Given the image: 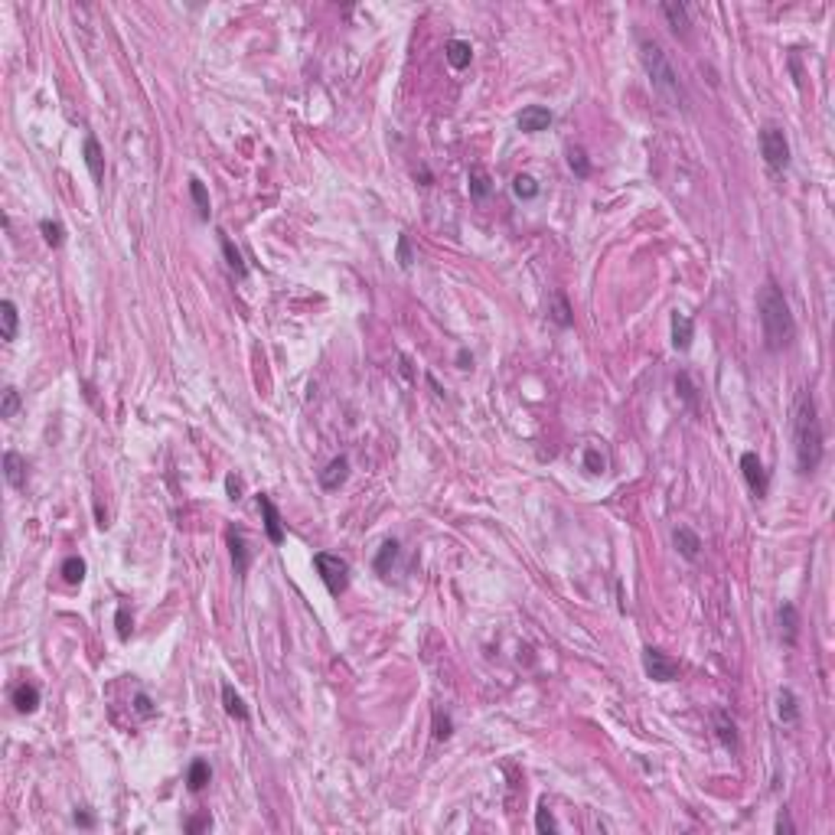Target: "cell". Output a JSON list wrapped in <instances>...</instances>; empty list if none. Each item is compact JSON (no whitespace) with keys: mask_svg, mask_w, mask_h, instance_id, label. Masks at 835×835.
Masks as SVG:
<instances>
[{"mask_svg":"<svg viewBox=\"0 0 835 835\" xmlns=\"http://www.w3.org/2000/svg\"><path fill=\"white\" fill-rule=\"evenodd\" d=\"M793 441H797V467L799 473H816L822 460V425L819 411H816V398L809 388L797 395V408H793Z\"/></svg>","mask_w":835,"mask_h":835,"instance_id":"cell-1","label":"cell"},{"mask_svg":"<svg viewBox=\"0 0 835 835\" xmlns=\"http://www.w3.org/2000/svg\"><path fill=\"white\" fill-rule=\"evenodd\" d=\"M757 313L760 326H764V340L770 353H780L789 343L797 340V320L789 313V304L783 297V291L777 287V281H767L757 294Z\"/></svg>","mask_w":835,"mask_h":835,"instance_id":"cell-2","label":"cell"},{"mask_svg":"<svg viewBox=\"0 0 835 835\" xmlns=\"http://www.w3.org/2000/svg\"><path fill=\"white\" fill-rule=\"evenodd\" d=\"M640 59H643L646 76H650V85L656 88V92L663 95L673 108H685V88H682L679 72L673 69V62H669V56L663 53V46L653 43V39H643L640 43Z\"/></svg>","mask_w":835,"mask_h":835,"instance_id":"cell-3","label":"cell"},{"mask_svg":"<svg viewBox=\"0 0 835 835\" xmlns=\"http://www.w3.org/2000/svg\"><path fill=\"white\" fill-rule=\"evenodd\" d=\"M760 154H764L767 167L770 170H787L789 167V140L787 131L777 128V124H767L760 131Z\"/></svg>","mask_w":835,"mask_h":835,"instance_id":"cell-4","label":"cell"},{"mask_svg":"<svg viewBox=\"0 0 835 835\" xmlns=\"http://www.w3.org/2000/svg\"><path fill=\"white\" fill-rule=\"evenodd\" d=\"M313 565H317L320 578H323L326 591H330L333 597H340L343 591H346V584H349V565L343 561L340 555H330V551H317V555H313Z\"/></svg>","mask_w":835,"mask_h":835,"instance_id":"cell-5","label":"cell"},{"mask_svg":"<svg viewBox=\"0 0 835 835\" xmlns=\"http://www.w3.org/2000/svg\"><path fill=\"white\" fill-rule=\"evenodd\" d=\"M643 669L653 682H673L679 675V663L669 653H663L659 646H646L643 650Z\"/></svg>","mask_w":835,"mask_h":835,"instance_id":"cell-6","label":"cell"},{"mask_svg":"<svg viewBox=\"0 0 835 835\" xmlns=\"http://www.w3.org/2000/svg\"><path fill=\"white\" fill-rule=\"evenodd\" d=\"M741 470H744V479H747L750 493L757 496H767V470L764 464H760V457L754 454V450H747V454H741Z\"/></svg>","mask_w":835,"mask_h":835,"instance_id":"cell-7","label":"cell"},{"mask_svg":"<svg viewBox=\"0 0 835 835\" xmlns=\"http://www.w3.org/2000/svg\"><path fill=\"white\" fill-rule=\"evenodd\" d=\"M712 721H715V735H718V741L725 744V750L735 754L741 741H737V725H735V718H731V712H727V708H715Z\"/></svg>","mask_w":835,"mask_h":835,"instance_id":"cell-8","label":"cell"},{"mask_svg":"<svg viewBox=\"0 0 835 835\" xmlns=\"http://www.w3.org/2000/svg\"><path fill=\"white\" fill-rule=\"evenodd\" d=\"M258 509H261V516H264V532H268V539L274 541V545H281L284 541V526H281V512H278V506L271 503V496H258Z\"/></svg>","mask_w":835,"mask_h":835,"instance_id":"cell-9","label":"cell"},{"mask_svg":"<svg viewBox=\"0 0 835 835\" xmlns=\"http://www.w3.org/2000/svg\"><path fill=\"white\" fill-rule=\"evenodd\" d=\"M549 124H551V111L541 108V105H529V108H522V115H519V131H526V134L549 131Z\"/></svg>","mask_w":835,"mask_h":835,"instance_id":"cell-10","label":"cell"},{"mask_svg":"<svg viewBox=\"0 0 835 835\" xmlns=\"http://www.w3.org/2000/svg\"><path fill=\"white\" fill-rule=\"evenodd\" d=\"M349 477V460L346 457H333L326 470H320V487L323 489H340Z\"/></svg>","mask_w":835,"mask_h":835,"instance_id":"cell-11","label":"cell"},{"mask_svg":"<svg viewBox=\"0 0 835 835\" xmlns=\"http://www.w3.org/2000/svg\"><path fill=\"white\" fill-rule=\"evenodd\" d=\"M229 551H232L235 574H245V571H248V561H251V551H248L245 535L235 532V529H229Z\"/></svg>","mask_w":835,"mask_h":835,"instance_id":"cell-12","label":"cell"},{"mask_svg":"<svg viewBox=\"0 0 835 835\" xmlns=\"http://www.w3.org/2000/svg\"><path fill=\"white\" fill-rule=\"evenodd\" d=\"M14 705L20 715H33L39 708V688L33 685V682H20V685L14 688Z\"/></svg>","mask_w":835,"mask_h":835,"instance_id":"cell-13","label":"cell"},{"mask_svg":"<svg viewBox=\"0 0 835 835\" xmlns=\"http://www.w3.org/2000/svg\"><path fill=\"white\" fill-rule=\"evenodd\" d=\"M82 157H85V167L92 173L95 183L105 180V157H101V144L95 138H85V147H82Z\"/></svg>","mask_w":835,"mask_h":835,"instance_id":"cell-14","label":"cell"},{"mask_svg":"<svg viewBox=\"0 0 835 835\" xmlns=\"http://www.w3.org/2000/svg\"><path fill=\"white\" fill-rule=\"evenodd\" d=\"M673 541H675V549L682 551V558H688V561H695L698 558V551H702V539H698L695 532L688 526H679L673 532Z\"/></svg>","mask_w":835,"mask_h":835,"instance_id":"cell-15","label":"cell"},{"mask_svg":"<svg viewBox=\"0 0 835 835\" xmlns=\"http://www.w3.org/2000/svg\"><path fill=\"white\" fill-rule=\"evenodd\" d=\"M780 630H783V643L787 646H797L799 640V613L793 603H780Z\"/></svg>","mask_w":835,"mask_h":835,"instance_id":"cell-16","label":"cell"},{"mask_svg":"<svg viewBox=\"0 0 835 835\" xmlns=\"http://www.w3.org/2000/svg\"><path fill=\"white\" fill-rule=\"evenodd\" d=\"M4 477H7L10 487H24L26 483V460L16 450H7L4 454Z\"/></svg>","mask_w":835,"mask_h":835,"instance_id":"cell-17","label":"cell"},{"mask_svg":"<svg viewBox=\"0 0 835 835\" xmlns=\"http://www.w3.org/2000/svg\"><path fill=\"white\" fill-rule=\"evenodd\" d=\"M777 718H780L783 725H797L799 721V702L789 688H780V692H777Z\"/></svg>","mask_w":835,"mask_h":835,"instance_id":"cell-18","label":"cell"},{"mask_svg":"<svg viewBox=\"0 0 835 835\" xmlns=\"http://www.w3.org/2000/svg\"><path fill=\"white\" fill-rule=\"evenodd\" d=\"M692 336H695L692 320H688L685 313H673V346L679 349V353H685V349L692 346Z\"/></svg>","mask_w":835,"mask_h":835,"instance_id":"cell-19","label":"cell"},{"mask_svg":"<svg viewBox=\"0 0 835 835\" xmlns=\"http://www.w3.org/2000/svg\"><path fill=\"white\" fill-rule=\"evenodd\" d=\"M444 56H447V62L454 66V69H467L473 59V49L467 39H450L447 46H444Z\"/></svg>","mask_w":835,"mask_h":835,"instance_id":"cell-20","label":"cell"},{"mask_svg":"<svg viewBox=\"0 0 835 835\" xmlns=\"http://www.w3.org/2000/svg\"><path fill=\"white\" fill-rule=\"evenodd\" d=\"M219 245H222V255H225V261H229V268H232L239 278H248V264H245V258H242L239 248L232 245V239H229L225 232H219Z\"/></svg>","mask_w":835,"mask_h":835,"instance_id":"cell-21","label":"cell"},{"mask_svg":"<svg viewBox=\"0 0 835 835\" xmlns=\"http://www.w3.org/2000/svg\"><path fill=\"white\" fill-rule=\"evenodd\" d=\"M489 193H493V180H489V173L483 170V167H473L470 170V196L477 202H483Z\"/></svg>","mask_w":835,"mask_h":835,"instance_id":"cell-22","label":"cell"},{"mask_svg":"<svg viewBox=\"0 0 835 835\" xmlns=\"http://www.w3.org/2000/svg\"><path fill=\"white\" fill-rule=\"evenodd\" d=\"M209 777H212V770H209L206 760H193L190 764V774H186V787H190V793H202L209 783Z\"/></svg>","mask_w":835,"mask_h":835,"instance_id":"cell-23","label":"cell"},{"mask_svg":"<svg viewBox=\"0 0 835 835\" xmlns=\"http://www.w3.org/2000/svg\"><path fill=\"white\" fill-rule=\"evenodd\" d=\"M663 14H665V20L673 24V30H675V33H679V30L685 33V30H688V7H685V4L665 0V4H663Z\"/></svg>","mask_w":835,"mask_h":835,"instance_id":"cell-24","label":"cell"},{"mask_svg":"<svg viewBox=\"0 0 835 835\" xmlns=\"http://www.w3.org/2000/svg\"><path fill=\"white\" fill-rule=\"evenodd\" d=\"M0 323H4V330H0V336L4 340H16V323H20V317H16V307L14 301H4L0 304Z\"/></svg>","mask_w":835,"mask_h":835,"instance_id":"cell-25","label":"cell"},{"mask_svg":"<svg viewBox=\"0 0 835 835\" xmlns=\"http://www.w3.org/2000/svg\"><path fill=\"white\" fill-rule=\"evenodd\" d=\"M222 702H225V712L232 715V718H239V721H248V708H245V702H242V695L235 692L232 685H222Z\"/></svg>","mask_w":835,"mask_h":835,"instance_id":"cell-26","label":"cell"},{"mask_svg":"<svg viewBox=\"0 0 835 835\" xmlns=\"http://www.w3.org/2000/svg\"><path fill=\"white\" fill-rule=\"evenodd\" d=\"M512 196H516V199H535V196H539V180L529 177V173H519V177L512 180Z\"/></svg>","mask_w":835,"mask_h":835,"instance_id":"cell-27","label":"cell"},{"mask_svg":"<svg viewBox=\"0 0 835 835\" xmlns=\"http://www.w3.org/2000/svg\"><path fill=\"white\" fill-rule=\"evenodd\" d=\"M549 317H551V323H558V326H571V310H568V301H565V294H551V307H549Z\"/></svg>","mask_w":835,"mask_h":835,"instance_id":"cell-28","label":"cell"},{"mask_svg":"<svg viewBox=\"0 0 835 835\" xmlns=\"http://www.w3.org/2000/svg\"><path fill=\"white\" fill-rule=\"evenodd\" d=\"M62 578H66V584H82L85 581V561L78 555H69L62 561Z\"/></svg>","mask_w":835,"mask_h":835,"instance_id":"cell-29","label":"cell"},{"mask_svg":"<svg viewBox=\"0 0 835 835\" xmlns=\"http://www.w3.org/2000/svg\"><path fill=\"white\" fill-rule=\"evenodd\" d=\"M190 196H193L196 216L206 222V219H209V193H206V186H202L199 180H190Z\"/></svg>","mask_w":835,"mask_h":835,"instance_id":"cell-30","label":"cell"},{"mask_svg":"<svg viewBox=\"0 0 835 835\" xmlns=\"http://www.w3.org/2000/svg\"><path fill=\"white\" fill-rule=\"evenodd\" d=\"M39 232H43L46 245H53V248H59L62 242H66V229H62L59 222H53V219H43V222H39Z\"/></svg>","mask_w":835,"mask_h":835,"instance_id":"cell-31","label":"cell"},{"mask_svg":"<svg viewBox=\"0 0 835 835\" xmlns=\"http://www.w3.org/2000/svg\"><path fill=\"white\" fill-rule=\"evenodd\" d=\"M568 167H571L581 180L591 177V160H588V154H584L581 147H568Z\"/></svg>","mask_w":835,"mask_h":835,"instance_id":"cell-32","label":"cell"},{"mask_svg":"<svg viewBox=\"0 0 835 835\" xmlns=\"http://www.w3.org/2000/svg\"><path fill=\"white\" fill-rule=\"evenodd\" d=\"M395 558H398V541H385V545H382V551L375 555V571L388 574V568L395 565Z\"/></svg>","mask_w":835,"mask_h":835,"instance_id":"cell-33","label":"cell"},{"mask_svg":"<svg viewBox=\"0 0 835 835\" xmlns=\"http://www.w3.org/2000/svg\"><path fill=\"white\" fill-rule=\"evenodd\" d=\"M16 411H20V392L14 385H7L0 395V418H14Z\"/></svg>","mask_w":835,"mask_h":835,"instance_id":"cell-34","label":"cell"},{"mask_svg":"<svg viewBox=\"0 0 835 835\" xmlns=\"http://www.w3.org/2000/svg\"><path fill=\"white\" fill-rule=\"evenodd\" d=\"M395 258H398V268H405V271H408L411 264H415V248H411L408 232L398 235V251H395Z\"/></svg>","mask_w":835,"mask_h":835,"instance_id":"cell-35","label":"cell"},{"mask_svg":"<svg viewBox=\"0 0 835 835\" xmlns=\"http://www.w3.org/2000/svg\"><path fill=\"white\" fill-rule=\"evenodd\" d=\"M675 392L682 395V402H685L688 408H695V385H692V379H688L685 372L675 375Z\"/></svg>","mask_w":835,"mask_h":835,"instance_id":"cell-36","label":"cell"},{"mask_svg":"<svg viewBox=\"0 0 835 835\" xmlns=\"http://www.w3.org/2000/svg\"><path fill=\"white\" fill-rule=\"evenodd\" d=\"M535 829H539L541 835H545V832H558V819L551 816L549 806H539V812H535Z\"/></svg>","mask_w":835,"mask_h":835,"instance_id":"cell-37","label":"cell"},{"mask_svg":"<svg viewBox=\"0 0 835 835\" xmlns=\"http://www.w3.org/2000/svg\"><path fill=\"white\" fill-rule=\"evenodd\" d=\"M584 470L603 473V470H607V457H603L597 447H588V450H584Z\"/></svg>","mask_w":835,"mask_h":835,"instance_id":"cell-38","label":"cell"},{"mask_svg":"<svg viewBox=\"0 0 835 835\" xmlns=\"http://www.w3.org/2000/svg\"><path fill=\"white\" fill-rule=\"evenodd\" d=\"M134 712H138V718H154L157 715V705L150 702L147 692H138V695H134Z\"/></svg>","mask_w":835,"mask_h":835,"instance_id":"cell-39","label":"cell"},{"mask_svg":"<svg viewBox=\"0 0 835 835\" xmlns=\"http://www.w3.org/2000/svg\"><path fill=\"white\" fill-rule=\"evenodd\" d=\"M450 735H454V725H450V718L437 712V715H434V737H437V741H447Z\"/></svg>","mask_w":835,"mask_h":835,"instance_id":"cell-40","label":"cell"},{"mask_svg":"<svg viewBox=\"0 0 835 835\" xmlns=\"http://www.w3.org/2000/svg\"><path fill=\"white\" fill-rule=\"evenodd\" d=\"M118 636L128 640L131 636V620H128V607H118Z\"/></svg>","mask_w":835,"mask_h":835,"instance_id":"cell-41","label":"cell"},{"mask_svg":"<svg viewBox=\"0 0 835 835\" xmlns=\"http://www.w3.org/2000/svg\"><path fill=\"white\" fill-rule=\"evenodd\" d=\"M212 822H209V816H196V819L186 822V832H199V829H209Z\"/></svg>","mask_w":835,"mask_h":835,"instance_id":"cell-42","label":"cell"},{"mask_svg":"<svg viewBox=\"0 0 835 835\" xmlns=\"http://www.w3.org/2000/svg\"><path fill=\"white\" fill-rule=\"evenodd\" d=\"M777 832H787V835H793V822H789V816L783 812L780 819H777Z\"/></svg>","mask_w":835,"mask_h":835,"instance_id":"cell-43","label":"cell"},{"mask_svg":"<svg viewBox=\"0 0 835 835\" xmlns=\"http://www.w3.org/2000/svg\"><path fill=\"white\" fill-rule=\"evenodd\" d=\"M225 487H229V493H232V499H239V493H242V483L235 477H229L225 479Z\"/></svg>","mask_w":835,"mask_h":835,"instance_id":"cell-44","label":"cell"},{"mask_svg":"<svg viewBox=\"0 0 835 835\" xmlns=\"http://www.w3.org/2000/svg\"><path fill=\"white\" fill-rule=\"evenodd\" d=\"M76 822H78V826H85V829H92L95 826V816H88V812H76Z\"/></svg>","mask_w":835,"mask_h":835,"instance_id":"cell-45","label":"cell"}]
</instances>
